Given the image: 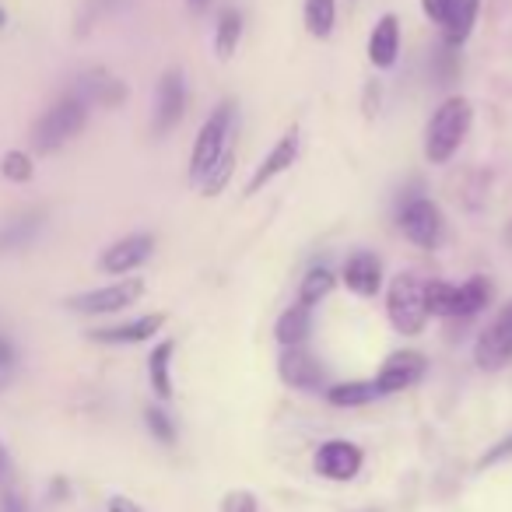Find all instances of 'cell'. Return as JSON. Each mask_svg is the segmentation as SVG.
Here are the masks:
<instances>
[{"mask_svg":"<svg viewBox=\"0 0 512 512\" xmlns=\"http://www.w3.org/2000/svg\"><path fill=\"white\" fill-rule=\"evenodd\" d=\"M470 123H474V106L463 95H449L439 109L432 113L425 127V158L432 165H446L449 158L460 151L463 137L470 134Z\"/></svg>","mask_w":512,"mask_h":512,"instance_id":"1","label":"cell"},{"mask_svg":"<svg viewBox=\"0 0 512 512\" xmlns=\"http://www.w3.org/2000/svg\"><path fill=\"white\" fill-rule=\"evenodd\" d=\"M88 109L92 106H88L78 92L60 95V99L53 102L43 116H39L36 127H32V148H36L39 155H53V151H60L67 141H74V137L85 130Z\"/></svg>","mask_w":512,"mask_h":512,"instance_id":"2","label":"cell"},{"mask_svg":"<svg viewBox=\"0 0 512 512\" xmlns=\"http://www.w3.org/2000/svg\"><path fill=\"white\" fill-rule=\"evenodd\" d=\"M386 316H390L393 330L404 337H418L428 323L425 309V285L414 274H397L386 292Z\"/></svg>","mask_w":512,"mask_h":512,"instance_id":"3","label":"cell"},{"mask_svg":"<svg viewBox=\"0 0 512 512\" xmlns=\"http://www.w3.org/2000/svg\"><path fill=\"white\" fill-rule=\"evenodd\" d=\"M228 134H232V102H218L214 113L204 120L197 141H193L190 155V179L193 183H204V176L211 172V165L218 162V155L225 151Z\"/></svg>","mask_w":512,"mask_h":512,"instance_id":"4","label":"cell"},{"mask_svg":"<svg viewBox=\"0 0 512 512\" xmlns=\"http://www.w3.org/2000/svg\"><path fill=\"white\" fill-rule=\"evenodd\" d=\"M141 295H144L141 278H123V281H113V285H106V288H92V292L71 295L64 306L71 309V313H81V316H109V313H123V309H130Z\"/></svg>","mask_w":512,"mask_h":512,"instance_id":"5","label":"cell"},{"mask_svg":"<svg viewBox=\"0 0 512 512\" xmlns=\"http://www.w3.org/2000/svg\"><path fill=\"white\" fill-rule=\"evenodd\" d=\"M400 232L421 249H435L446 235V218H442L439 204L428 197H411L400 204Z\"/></svg>","mask_w":512,"mask_h":512,"instance_id":"6","label":"cell"},{"mask_svg":"<svg viewBox=\"0 0 512 512\" xmlns=\"http://www.w3.org/2000/svg\"><path fill=\"white\" fill-rule=\"evenodd\" d=\"M474 362L484 372H498L512 362V302L481 330L474 344Z\"/></svg>","mask_w":512,"mask_h":512,"instance_id":"7","label":"cell"},{"mask_svg":"<svg viewBox=\"0 0 512 512\" xmlns=\"http://www.w3.org/2000/svg\"><path fill=\"white\" fill-rule=\"evenodd\" d=\"M425 372H428V358L421 351H393L372 383H376L379 397H390V393H404L411 386H418L425 379Z\"/></svg>","mask_w":512,"mask_h":512,"instance_id":"8","label":"cell"},{"mask_svg":"<svg viewBox=\"0 0 512 512\" xmlns=\"http://www.w3.org/2000/svg\"><path fill=\"white\" fill-rule=\"evenodd\" d=\"M365 463V453L355 446V442L348 439H330L323 442L320 449H316V474L327 477V481H351V477H358V470H362Z\"/></svg>","mask_w":512,"mask_h":512,"instance_id":"9","label":"cell"},{"mask_svg":"<svg viewBox=\"0 0 512 512\" xmlns=\"http://www.w3.org/2000/svg\"><path fill=\"white\" fill-rule=\"evenodd\" d=\"M186 116V81L183 71H165L158 81V102H155V137H165L183 123Z\"/></svg>","mask_w":512,"mask_h":512,"instance_id":"10","label":"cell"},{"mask_svg":"<svg viewBox=\"0 0 512 512\" xmlns=\"http://www.w3.org/2000/svg\"><path fill=\"white\" fill-rule=\"evenodd\" d=\"M299 144H302L299 127L285 130V134L278 137V144H274V148L267 151L264 162L256 165V172H253V176H249L246 193H260L267 183H274V179H278V176H285V172L295 165V158H299Z\"/></svg>","mask_w":512,"mask_h":512,"instance_id":"11","label":"cell"},{"mask_svg":"<svg viewBox=\"0 0 512 512\" xmlns=\"http://www.w3.org/2000/svg\"><path fill=\"white\" fill-rule=\"evenodd\" d=\"M151 253H155V235L134 232V235H123V239H116L113 246H106L99 267L106 274H130V271H137V267H141Z\"/></svg>","mask_w":512,"mask_h":512,"instance_id":"12","label":"cell"},{"mask_svg":"<svg viewBox=\"0 0 512 512\" xmlns=\"http://www.w3.org/2000/svg\"><path fill=\"white\" fill-rule=\"evenodd\" d=\"M278 376L285 386H292V390H306V393L323 390V379H327L323 376V365L316 362L306 348H285L281 351Z\"/></svg>","mask_w":512,"mask_h":512,"instance_id":"13","label":"cell"},{"mask_svg":"<svg viewBox=\"0 0 512 512\" xmlns=\"http://www.w3.org/2000/svg\"><path fill=\"white\" fill-rule=\"evenodd\" d=\"M162 327H165V313H148L130 323H116V327H95V330H88V337H92L95 344H113V348H120V344L151 341Z\"/></svg>","mask_w":512,"mask_h":512,"instance_id":"14","label":"cell"},{"mask_svg":"<svg viewBox=\"0 0 512 512\" xmlns=\"http://www.w3.org/2000/svg\"><path fill=\"white\" fill-rule=\"evenodd\" d=\"M46 228V211L43 207H29V211L15 214L0 225V256L8 253H22L32 242L39 239V232Z\"/></svg>","mask_w":512,"mask_h":512,"instance_id":"15","label":"cell"},{"mask_svg":"<svg viewBox=\"0 0 512 512\" xmlns=\"http://www.w3.org/2000/svg\"><path fill=\"white\" fill-rule=\"evenodd\" d=\"M74 92H78L88 106H102V109H116V106H123V102H127V85H123L116 74L102 71V67L81 74Z\"/></svg>","mask_w":512,"mask_h":512,"instance_id":"16","label":"cell"},{"mask_svg":"<svg viewBox=\"0 0 512 512\" xmlns=\"http://www.w3.org/2000/svg\"><path fill=\"white\" fill-rule=\"evenodd\" d=\"M344 285H348V292H355L358 299H372V295H379V288H383V264H379L376 253H351L348 260H344Z\"/></svg>","mask_w":512,"mask_h":512,"instance_id":"17","label":"cell"},{"mask_svg":"<svg viewBox=\"0 0 512 512\" xmlns=\"http://www.w3.org/2000/svg\"><path fill=\"white\" fill-rule=\"evenodd\" d=\"M400 57V22L397 15H383L369 36V60L379 71H390Z\"/></svg>","mask_w":512,"mask_h":512,"instance_id":"18","label":"cell"},{"mask_svg":"<svg viewBox=\"0 0 512 512\" xmlns=\"http://www.w3.org/2000/svg\"><path fill=\"white\" fill-rule=\"evenodd\" d=\"M313 334V309L295 302L292 309L278 316V327H274V337H278L281 348H302L306 337Z\"/></svg>","mask_w":512,"mask_h":512,"instance_id":"19","label":"cell"},{"mask_svg":"<svg viewBox=\"0 0 512 512\" xmlns=\"http://www.w3.org/2000/svg\"><path fill=\"white\" fill-rule=\"evenodd\" d=\"M488 302H491V285H488V278H481V274H477V278L456 285L453 316H449V320H470V316L481 313Z\"/></svg>","mask_w":512,"mask_h":512,"instance_id":"20","label":"cell"},{"mask_svg":"<svg viewBox=\"0 0 512 512\" xmlns=\"http://www.w3.org/2000/svg\"><path fill=\"white\" fill-rule=\"evenodd\" d=\"M477 11H481V0H453L446 25H442V36H446L449 50L467 43L470 29H474V22H477Z\"/></svg>","mask_w":512,"mask_h":512,"instance_id":"21","label":"cell"},{"mask_svg":"<svg viewBox=\"0 0 512 512\" xmlns=\"http://www.w3.org/2000/svg\"><path fill=\"white\" fill-rule=\"evenodd\" d=\"M172 355H176V344L162 341L148 358V379L158 400H172Z\"/></svg>","mask_w":512,"mask_h":512,"instance_id":"22","label":"cell"},{"mask_svg":"<svg viewBox=\"0 0 512 512\" xmlns=\"http://www.w3.org/2000/svg\"><path fill=\"white\" fill-rule=\"evenodd\" d=\"M239 43H242V15L235 8H225L218 15V25H214V53H218V60H232Z\"/></svg>","mask_w":512,"mask_h":512,"instance_id":"23","label":"cell"},{"mask_svg":"<svg viewBox=\"0 0 512 512\" xmlns=\"http://www.w3.org/2000/svg\"><path fill=\"white\" fill-rule=\"evenodd\" d=\"M379 397L372 379H351V383H337L327 390V404L334 407H365Z\"/></svg>","mask_w":512,"mask_h":512,"instance_id":"24","label":"cell"},{"mask_svg":"<svg viewBox=\"0 0 512 512\" xmlns=\"http://www.w3.org/2000/svg\"><path fill=\"white\" fill-rule=\"evenodd\" d=\"M337 22V0H306V29L313 39H330Z\"/></svg>","mask_w":512,"mask_h":512,"instance_id":"25","label":"cell"},{"mask_svg":"<svg viewBox=\"0 0 512 512\" xmlns=\"http://www.w3.org/2000/svg\"><path fill=\"white\" fill-rule=\"evenodd\" d=\"M330 292H334V274H330V267H313V271L302 278L299 302L313 309V306H320V299H327Z\"/></svg>","mask_w":512,"mask_h":512,"instance_id":"26","label":"cell"},{"mask_svg":"<svg viewBox=\"0 0 512 512\" xmlns=\"http://www.w3.org/2000/svg\"><path fill=\"white\" fill-rule=\"evenodd\" d=\"M232 172H235V148L232 144H225V151L218 155V162L211 165V172L204 176V197H218L221 190L228 186V179H232Z\"/></svg>","mask_w":512,"mask_h":512,"instance_id":"27","label":"cell"},{"mask_svg":"<svg viewBox=\"0 0 512 512\" xmlns=\"http://www.w3.org/2000/svg\"><path fill=\"white\" fill-rule=\"evenodd\" d=\"M453 299H456V285L449 281H428L425 285V309L428 316H453Z\"/></svg>","mask_w":512,"mask_h":512,"instance_id":"28","label":"cell"},{"mask_svg":"<svg viewBox=\"0 0 512 512\" xmlns=\"http://www.w3.org/2000/svg\"><path fill=\"white\" fill-rule=\"evenodd\" d=\"M144 425H148V432L155 435L158 442H165V446L176 442V425H172V418L162 407H148V411H144Z\"/></svg>","mask_w":512,"mask_h":512,"instance_id":"29","label":"cell"},{"mask_svg":"<svg viewBox=\"0 0 512 512\" xmlns=\"http://www.w3.org/2000/svg\"><path fill=\"white\" fill-rule=\"evenodd\" d=\"M456 74H460V60H456V53L449 50H439V53H432V78H435V85H453L456 81Z\"/></svg>","mask_w":512,"mask_h":512,"instance_id":"30","label":"cell"},{"mask_svg":"<svg viewBox=\"0 0 512 512\" xmlns=\"http://www.w3.org/2000/svg\"><path fill=\"white\" fill-rule=\"evenodd\" d=\"M0 169H4L8 179H15V183H25V179H32V158L25 155V151H8Z\"/></svg>","mask_w":512,"mask_h":512,"instance_id":"31","label":"cell"},{"mask_svg":"<svg viewBox=\"0 0 512 512\" xmlns=\"http://www.w3.org/2000/svg\"><path fill=\"white\" fill-rule=\"evenodd\" d=\"M127 0H88L85 4V15H81V29H92V22H99V18H106L109 11L123 8Z\"/></svg>","mask_w":512,"mask_h":512,"instance_id":"32","label":"cell"},{"mask_svg":"<svg viewBox=\"0 0 512 512\" xmlns=\"http://www.w3.org/2000/svg\"><path fill=\"white\" fill-rule=\"evenodd\" d=\"M221 512H260V505H256L253 491H228L221 498Z\"/></svg>","mask_w":512,"mask_h":512,"instance_id":"33","label":"cell"},{"mask_svg":"<svg viewBox=\"0 0 512 512\" xmlns=\"http://www.w3.org/2000/svg\"><path fill=\"white\" fill-rule=\"evenodd\" d=\"M0 512H29V502H25L18 484H4L0 488Z\"/></svg>","mask_w":512,"mask_h":512,"instance_id":"34","label":"cell"},{"mask_svg":"<svg viewBox=\"0 0 512 512\" xmlns=\"http://www.w3.org/2000/svg\"><path fill=\"white\" fill-rule=\"evenodd\" d=\"M505 460H512V435H505V439H498L495 446L488 449V453L481 456V463L477 467H495V463H505Z\"/></svg>","mask_w":512,"mask_h":512,"instance_id":"35","label":"cell"},{"mask_svg":"<svg viewBox=\"0 0 512 512\" xmlns=\"http://www.w3.org/2000/svg\"><path fill=\"white\" fill-rule=\"evenodd\" d=\"M449 8H453V0H421V11H425L435 25H446Z\"/></svg>","mask_w":512,"mask_h":512,"instance_id":"36","label":"cell"},{"mask_svg":"<svg viewBox=\"0 0 512 512\" xmlns=\"http://www.w3.org/2000/svg\"><path fill=\"white\" fill-rule=\"evenodd\" d=\"M4 484H18V470H15V460H11L8 446L0 442V488Z\"/></svg>","mask_w":512,"mask_h":512,"instance_id":"37","label":"cell"},{"mask_svg":"<svg viewBox=\"0 0 512 512\" xmlns=\"http://www.w3.org/2000/svg\"><path fill=\"white\" fill-rule=\"evenodd\" d=\"M109 512H144V509L134 502V498H127V495H113V498H109Z\"/></svg>","mask_w":512,"mask_h":512,"instance_id":"38","label":"cell"},{"mask_svg":"<svg viewBox=\"0 0 512 512\" xmlns=\"http://www.w3.org/2000/svg\"><path fill=\"white\" fill-rule=\"evenodd\" d=\"M15 365V348L4 334H0V369H11Z\"/></svg>","mask_w":512,"mask_h":512,"instance_id":"39","label":"cell"},{"mask_svg":"<svg viewBox=\"0 0 512 512\" xmlns=\"http://www.w3.org/2000/svg\"><path fill=\"white\" fill-rule=\"evenodd\" d=\"M186 8H190L193 15H207V8H211V0H186Z\"/></svg>","mask_w":512,"mask_h":512,"instance_id":"40","label":"cell"},{"mask_svg":"<svg viewBox=\"0 0 512 512\" xmlns=\"http://www.w3.org/2000/svg\"><path fill=\"white\" fill-rule=\"evenodd\" d=\"M505 242H509V246H512V225L505 228Z\"/></svg>","mask_w":512,"mask_h":512,"instance_id":"41","label":"cell"},{"mask_svg":"<svg viewBox=\"0 0 512 512\" xmlns=\"http://www.w3.org/2000/svg\"><path fill=\"white\" fill-rule=\"evenodd\" d=\"M0 25H4V11H0Z\"/></svg>","mask_w":512,"mask_h":512,"instance_id":"42","label":"cell"}]
</instances>
